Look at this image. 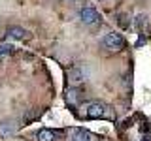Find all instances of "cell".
Returning <instances> with one entry per match:
<instances>
[{
	"label": "cell",
	"instance_id": "obj_1",
	"mask_svg": "<svg viewBox=\"0 0 151 141\" xmlns=\"http://www.w3.org/2000/svg\"><path fill=\"white\" fill-rule=\"evenodd\" d=\"M85 117L87 119H104V117H111V113L108 105L100 102H91L85 105Z\"/></svg>",
	"mask_w": 151,
	"mask_h": 141
},
{
	"label": "cell",
	"instance_id": "obj_2",
	"mask_svg": "<svg viewBox=\"0 0 151 141\" xmlns=\"http://www.w3.org/2000/svg\"><path fill=\"white\" fill-rule=\"evenodd\" d=\"M123 43H125V41H123V38L117 34V32H110V34H106L100 40V45L104 47V49L113 51V53H115V51H121Z\"/></svg>",
	"mask_w": 151,
	"mask_h": 141
},
{
	"label": "cell",
	"instance_id": "obj_3",
	"mask_svg": "<svg viewBox=\"0 0 151 141\" xmlns=\"http://www.w3.org/2000/svg\"><path fill=\"white\" fill-rule=\"evenodd\" d=\"M79 19H81L85 25H96V23H100V13H98L94 8L87 6V8H83L81 11H79Z\"/></svg>",
	"mask_w": 151,
	"mask_h": 141
},
{
	"label": "cell",
	"instance_id": "obj_4",
	"mask_svg": "<svg viewBox=\"0 0 151 141\" xmlns=\"http://www.w3.org/2000/svg\"><path fill=\"white\" fill-rule=\"evenodd\" d=\"M68 77H70V81H74V83H83L85 79L89 77V68L83 66V64H79V66H76V68L70 70Z\"/></svg>",
	"mask_w": 151,
	"mask_h": 141
},
{
	"label": "cell",
	"instance_id": "obj_5",
	"mask_svg": "<svg viewBox=\"0 0 151 141\" xmlns=\"http://www.w3.org/2000/svg\"><path fill=\"white\" fill-rule=\"evenodd\" d=\"M70 141H94V135L91 132L83 130V128H72L70 130V135H68Z\"/></svg>",
	"mask_w": 151,
	"mask_h": 141
},
{
	"label": "cell",
	"instance_id": "obj_6",
	"mask_svg": "<svg viewBox=\"0 0 151 141\" xmlns=\"http://www.w3.org/2000/svg\"><path fill=\"white\" fill-rule=\"evenodd\" d=\"M64 100H66L68 105L76 107L79 102H81V90H79V88H68V90L64 92Z\"/></svg>",
	"mask_w": 151,
	"mask_h": 141
},
{
	"label": "cell",
	"instance_id": "obj_7",
	"mask_svg": "<svg viewBox=\"0 0 151 141\" xmlns=\"http://www.w3.org/2000/svg\"><path fill=\"white\" fill-rule=\"evenodd\" d=\"M57 137H59V134L49 128H42L36 132V141H55Z\"/></svg>",
	"mask_w": 151,
	"mask_h": 141
},
{
	"label": "cell",
	"instance_id": "obj_8",
	"mask_svg": "<svg viewBox=\"0 0 151 141\" xmlns=\"http://www.w3.org/2000/svg\"><path fill=\"white\" fill-rule=\"evenodd\" d=\"M8 36L13 38V40H25L27 38V30L21 26H9L8 28Z\"/></svg>",
	"mask_w": 151,
	"mask_h": 141
},
{
	"label": "cell",
	"instance_id": "obj_9",
	"mask_svg": "<svg viewBox=\"0 0 151 141\" xmlns=\"http://www.w3.org/2000/svg\"><path fill=\"white\" fill-rule=\"evenodd\" d=\"M15 134V124L13 122H0V137H9Z\"/></svg>",
	"mask_w": 151,
	"mask_h": 141
},
{
	"label": "cell",
	"instance_id": "obj_10",
	"mask_svg": "<svg viewBox=\"0 0 151 141\" xmlns=\"http://www.w3.org/2000/svg\"><path fill=\"white\" fill-rule=\"evenodd\" d=\"M12 51H13V47L9 43H2V45H0V56H2V55H9Z\"/></svg>",
	"mask_w": 151,
	"mask_h": 141
},
{
	"label": "cell",
	"instance_id": "obj_11",
	"mask_svg": "<svg viewBox=\"0 0 151 141\" xmlns=\"http://www.w3.org/2000/svg\"><path fill=\"white\" fill-rule=\"evenodd\" d=\"M144 19H145L144 15H142V17H136V26H138V28H140L142 25H144Z\"/></svg>",
	"mask_w": 151,
	"mask_h": 141
}]
</instances>
